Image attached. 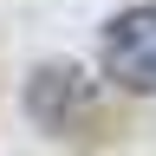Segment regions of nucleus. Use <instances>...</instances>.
<instances>
[{
  "label": "nucleus",
  "mask_w": 156,
  "mask_h": 156,
  "mask_svg": "<svg viewBox=\"0 0 156 156\" xmlns=\"http://www.w3.org/2000/svg\"><path fill=\"white\" fill-rule=\"evenodd\" d=\"M20 111L46 136H85V124L104 111V85H98L85 65H72V58H46V65L26 72Z\"/></svg>",
  "instance_id": "nucleus-1"
},
{
  "label": "nucleus",
  "mask_w": 156,
  "mask_h": 156,
  "mask_svg": "<svg viewBox=\"0 0 156 156\" xmlns=\"http://www.w3.org/2000/svg\"><path fill=\"white\" fill-rule=\"evenodd\" d=\"M98 72L124 98H156V0H130L98 26Z\"/></svg>",
  "instance_id": "nucleus-2"
}]
</instances>
